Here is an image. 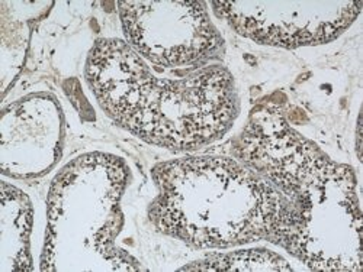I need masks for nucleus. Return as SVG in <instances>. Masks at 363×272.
I'll list each match as a JSON object with an SVG mask.
<instances>
[{
	"label": "nucleus",
	"mask_w": 363,
	"mask_h": 272,
	"mask_svg": "<svg viewBox=\"0 0 363 272\" xmlns=\"http://www.w3.org/2000/svg\"><path fill=\"white\" fill-rule=\"evenodd\" d=\"M231 153L285 194L299 218L292 256L314 271H362V211L350 165L333 161L275 106H257Z\"/></svg>",
	"instance_id": "1"
},
{
	"label": "nucleus",
	"mask_w": 363,
	"mask_h": 272,
	"mask_svg": "<svg viewBox=\"0 0 363 272\" xmlns=\"http://www.w3.org/2000/svg\"><path fill=\"white\" fill-rule=\"evenodd\" d=\"M153 226L195 249L266 240L292 255L299 218L289 199L246 164L228 157H184L151 170Z\"/></svg>",
	"instance_id": "2"
},
{
	"label": "nucleus",
	"mask_w": 363,
	"mask_h": 272,
	"mask_svg": "<svg viewBox=\"0 0 363 272\" xmlns=\"http://www.w3.org/2000/svg\"><path fill=\"white\" fill-rule=\"evenodd\" d=\"M84 76L101 109L118 126L172 150H194L221 139L240 113L234 77L225 67H205L179 80L160 78L118 38L95 42Z\"/></svg>",
	"instance_id": "3"
},
{
	"label": "nucleus",
	"mask_w": 363,
	"mask_h": 272,
	"mask_svg": "<svg viewBox=\"0 0 363 272\" xmlns=\"http://www.w3.org/2000/svg\"><path fill=\"white\" fill-rule=\"evenodd\" d=\"M130 170L119 157L92 153L67 164L51 184L43 271H138L119 249L121 199Z\"/></svg>",
	"instance_id": "4"
},
{
	"label": "nucleus",
	"mask_w": 363,
	"mask_h": 272,
	"mask_svg": "<svg viewBox=\"0 0 363 272\" xmlns=\"http://www.w3.org/2000/svg\"><path fill=\"white\" fill-rule=\"evenodd\" d=\"M127 44L160 67L203 64L224 48L205 2H118Z\"/></svg>",
	"instance_id": "5"
},
{
	"label": "nucleus",
	"mask_w": 363,
	"mask_h": 272,
	"mask_svg": "<svg viewBox=\"0 0 363 272\" xmlns=\"http://www.w3.org/2000/svg\"><path fill=\"white\" fill-rule=\"evenodd\" d=\"M216 15L257 44L299 48L335 41L359 16L362 2H213Z\"/></svg>",
	"instance_id": "6"
},
{
	"label": "nucleus",
	"mask_w": 363,
	"mask_h": 272,
	"mask_svg": "<svg viewBox=\"0 0 363 272\" xmlns=\"http://www.w3.org/2000/svg\"><path fill=\"white\" fill-rule=\"evenodd\" d=\"M63 112L51 95L26 96L4 109L2 172L13 178L45 175L62 157Z\"/></svg>",
	"instance_id": "7"
},
{
	"label": "nucleus",
	"mask_w": 363,
	"mask_h": 272,
	"mask_svg": "<svg viewBox=\"0 0 363 272\" xmlns=\"http://www.w3.org/2000/svg\"><path fill=\"white\" fill-rule=\"evenodd\" d=\"M33 216L28 196L2 181V271H33L29 252Z\"/></svg>",
	"instance_id": "8"
},
{
	"label": "nucleus",
	"mask_w": 363,
	"mask_h": 272,
	"mask_svg": "<svg viewBox=\"0 0 363 272\" xmlns=\"http://www.w3.org/2000/svg\"><path fill=\"white\" fill-rule=\"evenodd\" d=\"M180 271H277L289 272V262L269 249H245L228 254H216L180 268Z\"/></svg>",
	"instance_id": "9"
}]
</instances>
